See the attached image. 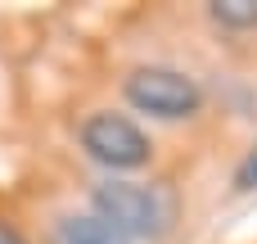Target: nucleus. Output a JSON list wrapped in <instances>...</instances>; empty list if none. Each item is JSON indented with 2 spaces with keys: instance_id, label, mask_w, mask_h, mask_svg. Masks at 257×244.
Wrapping results in <instances>:
<instances>
[{
  "instance_id": "5",
  "label": "nucleus",
  "mask_w": 257,
  "mask_h": 244,
  "mask_svg": "<svg viewBox=\"0 0 257 244\" xmlns=\"http://www.w3.org/2000/svg\"><path fill=\"white\" fill-rule=\"evenodd\" d=\"M208 14H212V23H221L230 32H253L257 27V0H212Z\"/></svg>"
},
{
  "instance_id": "3",
  "label": "nucleus",
  "mask_w": 257,
  "mask_h": 244,
  "mask_svg": "<svg viewBox=\"0 0 257 244\" xmlns=\"http://www.w3.org/2000/svg\"><path fill=\"white\" fill-rule=\"evenodd\" d=\"M81 149H86L95 163L113 168V172L145 168L149 154H154L149 136H145L131 118H122V113H90V118L81 122Z\"/></svg>"
},
{
  "instance_id": "1",
  "label": "nucleus",
  "mask_w": 257,
  "mask_h": 244,
  "mask_svg": "<svg viewBox=\"0 0 257 244\" xmlns=\"http://www.w3.org/2000/svg\"><path fill=\"white\" fill-rule=\"evenodd\" d=\"M95 213L126 240H163L176 226V190L167 181H99L90 190Z\"/></svg>"
},
{
  "instance_id": "4",
  "label": "nucleus",
  "mask_w": 257,
  "mask_h": 244,
  "mask_svg": "<svg viewBox=\"0 0 257 244\" xmlns=\"http://www.w3.org/2000/svg\"><path fill=\"white\" fill-rule=\"evenodd\" d=\"M50 244H131L122 231H113L99 213H81V217H59Z\"/></svg>"
},
{
  "instance_id": "2",
  "label": "nucleus",
  "mask_w": 257,
  "mask_h": 244,
  "mask_svg": "<svg viewBox=\"0 0 257 244\" xmlns=\"http://www.w3.org/2000/svg\"><path fill=\"white\" fill-rule=\"evenodd\" d=\"M126 100L149 113V118H163V122H181V118H194L203 109V91L194 77H185L181 68H163V63H149V68H136L126 77Z\"/></svg>"
},
{
  "instance_id": "7",
  "label": "nucleus",
  "mask_w": 257,
  "mask_h": 244,
  "mask_svg": "<svg viewBox=\"0 0 257 244\" xmlns=\"http://www.w3.org/2000/svg\"><path fill=\"white\" fill-rule=\"evenodd\" d=\"M0 244H27L18 235V226H9V222H0Z\"/></svg>"
},
{
  "instance_id": "6",
  "label": "nucleus",
  "mask_w": 257,
  "mask_h": 244,
  "mask_svg": "<svg viewBox=\"0 0 257 244\" xmlns=\"http://www.w3.org/2000/svg\"><path fill=\"white\" fill-rule=\"evenodd\" d=\"M235 190L239 195H248V190H257V145L244 154V163L235 168Z\"/></svg>"
}]
</instances>
